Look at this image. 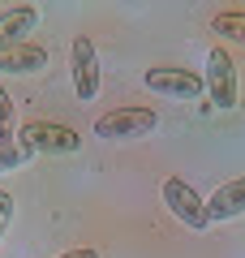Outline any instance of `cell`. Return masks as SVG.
Listing matches in <instances>:
<instances>
[{"instance_id": "1", "label": "cell", "mask_w": 245, "mask_h": 258, "mask_svg": "<svg viewBox=\"0 0 245 258\" xmlns=\"http://www.w3.org/2000/svg\"><path fill=\"white\" fill-rule=\"evenodd\" d=\"M18 147L26 155H69L82 147V134L69 125H56V120H26L18 129Z\"/></svg>"}, {"instance_id": "2", "label": "cell", "mask_w": 245, "mask_h": 258, "mask_svg": "<svg viewBox=\"0 0 245 258\" xmlns=\"http://www.w3.org/2000/svg\"><path fill=\"white\" fill-rule=\"evenodd\" d=\"M159 125V116H155L151 108H112L103 112L99 120H95V134L99 138H116V142H129V138H146L151 129Z\"/></svg>"}, {"instance_id": "3", "label": "cell", "mask_w": 245, "mask_h": 258, "mask_svg": "<svg viewBox=\"0 0 245 258\" xmlns=\"http://www.w3.org/2000/svg\"><path fill=\"white\" fill-rule=\"evenodd\" d=\"M159 194H163V203H168V211H172L176 220L185 224V228H194V232L211 228V220H207V203L194 194V185L185 181V176H168Z\"/></svg>"}, {"instance_id": "4", "label": "cell", "mask_w": 245, "mask_h": 258, "mask_svg": "<svg viewBox=\"0 0 245 258\" xmlns=\"http://www.w3.org/2000/svg\"><path fill=\"white\" fill-rule=\"evenodd\" d=\"M142 82L151 86L155 95H168V99H198V95L207 91L202 74H194V69H181V64H159V69H146Z\"/></svg>"}, {"instance_id": "5", "label": "cell", "mask_w": 245, "mask_h": 258, "mask_svg": "<svg viewBox=\"0 0 245 258\" xmlns=\"http://www.w3.org/2000/svg\"><path fill=\"white\" fill-rule=\"evenodd\" d=\"M202 82H207V95L215 99V108H236V103H241V91H236V64H232V56H228L224 47H215V52L207 56Z\"/></svg>"}, {"instance_id": "6", "label": "cell", "mask_w": 245, "mask_h": 258, "mask_svg": "<svg viewBox=\"0 0 245 258\" xmlns=\"http://www.w3.org/2000/svg\"><path fill=\"white\" fill-rule=\"evenodd\" d=\"M73 91L82 99H95L99 95V56H95V43L86 35L73 39Z\"/></svg>"}, {"instance_id": "7", "label": "cell", "mask_w": 245, "mask_h": 258, "mask_svg": "<svg viewBox=\"0 0 245 258\" xmlns=\"http://www.w3.org/2000/svg\"><path fill=\"white\" fill-rule=\"evenodd\" d=\"M207 203V220L211 224H224V220H236V215H245V176H236V181H224L211 198H202Z\"/></svg>"}, {"instance_id": "8", "label": "cell", "mask_w": 245, "mask_h": 258, "mask_svg": "<svg viewBox=\"0 0 245 258\" xmlns=\"http://www.w3.org/2000/svg\"><path fill=\"white\" fill-rule=\"evenodd\" d=\"M35 26H39L35 5H13V9H5L0 13V52H5V47H18Z\"/></svg>"}, {"instance_id": "9", "label": "cell", "mask_w": 245, "mask_h": 258, "mask_svg": "<svg viewBox=\"0 0 245 258\" xmlns=\"http://www.w3.org/2000/svg\"><path fill=\"white\" fill-rule=\"evenodd\" d=\"M47 64V52L35 43H18V47H5L0 52V74H35Z\"/></svg>"}, {"instance_id": "10", "label": "cell", "mask_w": 245, "mask_h": 258, "mask_svg": "<svg viewBox=\"0 0 245 258\" xmlns=\"http://www.w3.org/2000/svg\"><path fill=\"white\" fill-rule=\"evenodd\" d=\"M215 35H224V39H236V43H245V13L241 9H224V13H215Z\"/></svg>"}, {"instance_id": "11", "label": "cell", "mask_w": 245, "mask_h": 258, "mask_svg": "<svg viewBox=\"0 0 245 258\" xmlns=\"http://www.w3.org/2000/svg\"><path fill=\"white\" fill-rule=\"evenodd\" d=\"M13 138H18V116H13L9 91L0 86V147H13Z\"/></svg>"}, {"instance_id": "12", "label": "cell", "mask_w": 245, "mask_h": 258, "mask_svg": "<svg viewBox=\"0 0 245 258\" xmlns=\"http://www.w3.org/2000/svg\"><path fill=\"white\" fill-rule=\"evenodd\" d=\"M9 224H13V194L0 189V241H5V232H9Z\"/></svg>"}, {"instance_id": "13", "label": "cell", "mask_w": 245, "mask_h": 258, "mask_svg": "<svg viewBox=\"0 0 245 258\" xmlns=\"http://www.w3.org/2000/svg\"><path fill=\"white\" fill-rule=\"evenodd\" d=\"M22 159H26V151L13 142V147H0V172H9V168H18Z\"/></svg>"}, {"instance_id": "14", "label": "cell", "mask_w": 245, "mask_h": 258, "mask_svg": "<svg viewBox=\"0 0 245 258\" xmlns=\"http://www.w3.org/2000/svg\"><path fill=\"white\" fill-rule=\"evenodd\" d=\"M56 258H99V249H91V245H78V249H65V254H56Z\"/></svg>"}]
</instances>
